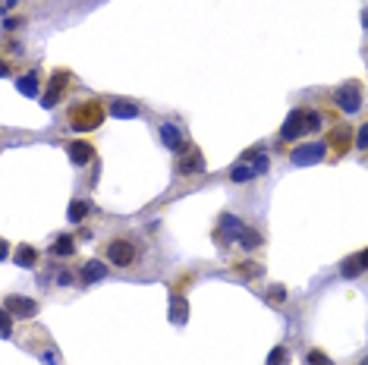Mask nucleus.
<instances>
[{
    "instance_id": "nucleus-7",
    "label": "nucleus",
    "mask_w": 368,
    "mask_h": 365,
    "mask_svg": "<svg viewBox=\"0 0 368 365\" xmlns=\"http://www.w3.org/2000/svg\"><path fill=\"white\" fill-rule=\"evenodd\" d=\"M327 155H331V151H327V142H309V145H296V148L290 151V161H293L296 167H309V164H318V161Z\"/></svg>"
},
{
    "instance_id": "nucleus-29",
    "label": "nucleus",
    "mask_w": 368,
    "mask_h": 365,
    "mask_svg": "<svg viewBox=\"0 0 368 365\" xmlns=\"http://www.w3.org/2000/svg\"><path fill=\"white\" fill-rule=\"evenodd\" d=\"M268 302H283V290H280V287L277 290H271L268 293Z\"/></svg>"
},
{
    "instance_id": "nucleus-32",
    "label": "nucleus",
    "mask_w": 368,
    "mask_h": 365,
    "mask_svg": "<svg viewBox=\"0 0 368 365\" xmlns=\"http://www.w3.org/2000/svg\"><path fill=\"white\" fill-rule=\"evenodd\" d=\"M13 7H16V0H3V13H10Z\"/></svg>"
},
{
    "instance_id": "nucleus-3",
    "label": "nucleus",
    "mask_w": 368,
    "mask_h": 365,
    "mask_svg": "<svg viewBox=\"0 0 368 365\" xmlns=\"http://www.w3.org/2000/svg\"><path fill=\"white\" fill-rule=\"evenodd\" d=\"M142 255H145V246H142V239L129 236V233H123V236H113L104 243V258H107V265H113V268H136L142 261Z\"/></svg>"
},
{
    "instance_id": "nucleus-17",
    "label": "nucleus",
    "mask_w": 368,
    "mask_h": 365,
    "mask_svg": "<svg viewBox=\"0 0 368 365\" xmlns=\"http://www.w3.org/2000/svg\"><path fill=\"white\" fill-rule=\"evenodd\" d=\"M16 89L23 91L25 98H38V73H35V69H32V73H25V76H19Z\"/></svg>"
},
{
    "instance_id": "nucleus-9",
    "label": "nucleus",
    "mask_w": 368,
    "mask_h": 365,
    "mask_svg": "<svg viewBox=\"0 0 368 365\" xmlns=\"http://www.w3.org/2000/svg\"><path fill=\"white\" fill-rule=\"evenodd\" d=\"M161 142H164V148H170L173 155H183L186 148H189V142H186V133L183 126H177V123H161Z\"/></svg>"
},
{
    "instance_id": "nucleus-34",
    "label": "nucleus",
    "mask_w": 368,
    "mask_h": 365,
    "mask_svg": "<svg viewBox=\"0 0 368 365\" xmlns=\"http://www.w3.org/2000/svg\"><path fill=\"white\" fill-rule=\"evenodd\" d=\"M362 365H368V356H365V359H362Z\"/></svg>"
},
{
    "instance_id": "nucleus-13",
    "label": "nucleus",
    "mask_w": 368,
    "mask_h": 365,
    "mask_svg": "<svg viewBox=\"0 0 368 365\" xmlns=\"http://www.w3.org/2000/svg\"><path fill=\"white\" fill-rule=\"evenodd\" d=\"M104 274H107V265L98 261V258H89L85 265H82V283H98Z\"/></svg>"
},
{
    "instance_id": "nucleus-31",
    "label": "nucleus",
    "mask_w": 368,
    "mask_h": 365,
    "mask_svg": "<svg viewBox=\"0 0 368 365\" xmlns=\"http://www.w3.org/2000/svg\"><path fill=\"white\" fill-rule=\"evenodd\" d=\"M359 258H362V268L368 271V249H362V252H359Z\"/></svg>"
},
{
    "instance_id": "nucleus-2",
    "label": "nucleus",
    "mask_w": 368,
    "mask_h": 365,
    "mask_svg": "<svg viewBox=\"0 0 368 365\" xmlns=\"http://www.w3.org/2000/svg\"><path fill=\"white\" fill-rule=\"evenodd\" d=\"M324 126V113L315 111V107H293L283 120V126H280V142H299L305 135L318 133Z\"/></svg>"
},
{
    "instance_id": "nucleus-20",
    "label": "nucleus",
    "mask_w": 368,
    "mask_h": 365,
    "mask_svg": "<svg viewBox=\"0 0 368 365\" xmlns=\"http://www.w3.org/2000/svg\"><path fill=\"white\" fill-rule=\"evenodd\" d=\"M233 271L239 277H252V280H255V277H261V265H255V261H236Z\"/></svg>"
},
{
    "instance_id": "nucleus-12",
    "label": "nucleus",
    "mask_w": 368,
    "mask_h": 365,
    "mask_svg": "<svg viewBox=\"0 0 368 365\" xmlns=\"http://www.w3.org/2000/svg\"><path fill=\"white\" fill-rule=\"evenodd\" d=\"M243 227H246V224L239 221V217H233V214H221V224H217L221 236H217V239H224V243H230V239H239Z\"/></svg>"
},
{
    "instance_id": "nucleus-24",
    "label": "nucleus",
    "mask_w": 368,
    "mask_h": 365,
    "mask_svg": "<svg viewBox=\"0 0 368 365\" xmlns=\"http://www.w3.org/2000/svg\"><path fill=\"white\" fill-rule=\"evenodd\" d=\"M170 318L177 321V324H186V299L183 296H177L170 302Z\"/></svg>"
},
{
    "instance_id": "nucleus-23",
    "label": "nucleus",
    "mask_w": 368,
    "mask_h": 365,
    "mask_svg": "<svg viewBox=\"0 0 368 365\" xmlns=\"http://www.w3.org/2000/svg\"><path fill=\"white\" fill-rule=\"evenodd\" d=\"M340 271H343V277H359L365 268H362V258H359V255H349V258L343 261V268H340Z\"/></svg>"
},
{
    "instance_id": "nucleus-16",
    "label": "nucleus",
    "mask_w": 368,
    "mask_h": 365,
    "mask_svg": "<svg viewBox=\"0 0 368 365\" xmlns=\"http://www.w3.org/2000/svg\"><path fill=\"white\" fill-rule=\"evenodd\" d=\"M236 243H239L246 252H255V249L265 243V236H261L255 227H243V233H239V239H236Z\"/></svg>"
},
{
    "instance_id": "nucleus-28",
    "label": "nucleus",
    "mask_w": 368,
    "mask_h": 365,
    "mask_svg": "<svg viewBox=\"0 0 368 365\" xmlns=\"http://www.w3.org/2000/svg\"><path fill=\"white\" fill-rule=\"evenodd\" d=\"M57 280H60V287H69V283H73V271H60Z\"/></svg>"
},
{
    "instance_id": "nucleus-27",
    "label": "nucleus",
    "mask_w": 368,
    "mask_h": 365,
    "mask_svg": "<svg viewBox=\"0 0 368 365\" xmlns=\"http://www.w3.org/2000/svg\"><path fill=\"white\" fill-rule=\"evenodd\" d=\"M3 337H13V315L3 309Z\"/></svg>"
},
{
    "instance_id": "nucleus-5",
    "label": "nucleus",
    "mask_w": 368,
    "mask_h": 365,
    "mask_svg": "<svg viewBox=\"0 0 368 365\" xmlns=\"http://www.w3.org/2000/svg\"><path fill=\"white\" fill-rule=\"evenodd\" d=\"M69 89H73V73H69V69H54L51 79H47L45 95H41V104H45L47 111H51V107H57Z\"/></svg>"
},
{
    "instance_id": "nucleus-25",
    "label": "nucleus",
    "mask_w": 368,
    "mask_h": 365,
    "mask_svg": "<svg viewBox=\"0 0 368 365\" xmlns=\"http://www.w3.org/2000/svg\"><path fill=\"white\" fill-rule=\"evenodd\" d=\"M268 365H290V350L287 346H274L271 356H268Z\"/></svg>"
},
{
    "instance_id": "nucleus-21",
    "label": "nucleus",
    "mask_w": 368,
    "mask_h": 365,
    "mask_svg": "<svg viewBox=\"0 0 368 365\" xmlns=\"http://www.w3.org/2000/svg\"><path fill=\"white\" fill-rule=\"evenodd\" d=\"M255 167H249V164H236L233 170H230V179H233V183H249L252 177H255Z\"/></svg>"
},
{
    "instance_id": "nucleus-1",
    "label": "nucleus",
    "mask_w": 368,
    "mask_h": 365,
    "mask_svg": "<svg viewBox=\"0 0 368 365\" xmlns=\"http://www.w3.org/2000/svg\"><path fill=\"white\" fill-rule=\"evenodd\" d=\"M107 113L111 111L101 98H79L67 107V126L76 129V133H91L107 120Z\"/></svg>"
},
{
    "instance_id": "nucleus-8",
    "label": "nucleus",
    "mask_w": 368,
    "mask_h": 365,
    "mask_svg": "<svg viewBox=\"0 0 368 365\" xmlns=\"http://www.w3.org/2000/svg\"><path fill=\"white\" fill-rule=\"evenodd\" d=\"M202 170H205V155H202V148L189 145V148L177 157V173L180 177H195V173H202Z\"/></svg>"
},
{
    "instance_id": "nucleus-14",
    "label": "nucleus",
    "mask_w": 368,
    "mask_h": 365,
    "mask_svg": "<svg viewBox=\"0 0 368 365\" xmlns=\"http://www.w3.org/2000/svg\"><path fill=\"white\" fill-rule=\"evenodd\" d=\"M107 111H111V117H139V113H142L136 101H123V98L111 101V104H107Z\"/></svg>"
},
{
    "instance_id": "nucleus-22",
    "label": "nucleus",
    "mask_w": 368,
    "mask_h": 365,
    "mask_svg": "<svg viewBox=\"0 0 368 365\" xmlns=\"http://www.w3.org/2000/svg\"><path fill=\"white\" fill-rule=\"evenodd\" d=\"M305 365H334V359L327 356L324 350H318V346H312L309 353H305Z\"/></svg>"
},
{
    "instance_id": "nucleus-26",
    "label": "nucleus",
    "mask_w": 368,
    "mask_h": 365,
    "mask_svg": "<svg viewBox=\"0 0 368 365\" xmlns=\"http://www.w3.org/2000/svg\"><path fill=\"white\" fill-rule=\"evenodd\" d=\"M356 148H359V151H368V120L362 123L359 129H356Z\"/></svg>"
},
{
    "instance_id": "nucleus-4",
    "label": "nucleus",
    "mask_w": 368,
    "mask_h": 365,
    "mask_svg": "<svg viewBox=\"0 0 368 365\" xmlns=\"http://www.w3.org/2000/svg\"><path fill=\"white\" fill-rule=\"evenodd\" d=\"M331 101L337 111L343 113H359L362 101H365V91H362V82H343L331 91Z\"/></svg>"
},
{
    "instance_id": "nucleus-19",
    "label": "nucleus",
    "mask_w": 368,
    "mask_h": 365,
    "mask_svg": "<svg viewBox=\"0 0 368 365\" xmlns=\"http://www.w3.org/2000/svg\"><path fill=\"white\" fill-rule=\"evenodd\" d=\"M16 265H23V268H35V265H38V252H35V249H32V246H19V249H16Z\"/></svg>"
},
{
    "instance_id": "nucleus-6",
    "label": "nucleus",
    "mask_w": 368,
    "mask_h": 365,
    "mask_svg": "<svg viewBox=\"0 0 368 365\" xmlns=\"http://www.w3.org/2000/svg\"><path fill=\"white\" fill-rule=\"evenodd\" d=\"M324 142H327V151H331L334 157H343L349 148H356V129L346 126V123H337Z\"/></svg>"
},
{
    "instance_id": "nucleus-33",
    "label": "nucleus",
    "mask_w": 368,
    "mask_h": 365,
    "mask_svg": "<svg viewBox=\"0 0 368 365\" xmlns=\"http://www.w3.org/2000/svg\"><path fill=\"white\" fill-rule=\"evenodd\" d=\"M362 23H365V29H368V10H365V13H362Z\"/></svg>"
},
{
    "instance_id": "nucleus-10",
    "label": "nucleus",
    "mask_w": 368,
    "mask_h": 365,
    "mask_svg": "<svg viewBox=\"0 0 368 365\" xmlns=\"http://www.w3.org/2000/svg\"><path fill=\"white\" fill-rule=\"evenodd\" d=\"M67 157L76 167H89L95 161V145L89 139H69L67 142Z\"/></svg>"
},
{
    "instance_id": "nucleus-30",
    "label": "nucleus",
    "mask_w": 368,
    "mask_h": 365,
    "mask_svg": "<svg viewBox=\"0 0 368 365\" xmlns=\"http://www.w3.org/2000/svg\"><path fill=\"white\" fill-rule=\"evenodd\" d=\"M16 25H19V19H13V16H7V19H3V29H16Z\"/></svg>"
},
{
    "instance_id": "nucleus-15",
    "label": "nucleus",
    "mask_w": 368,
    "mask_h": 365,
    "mask_svg": "<svg viewBox=\"0 0 368 365\" xmlns=\"http://www.w3.org/2000/svg\"><path fill=\"white\" fill-rule=\"evenodd\" d=\"M95 211V205L91 201H85V199H76V201H69V211H67V217L73 221V224H79V221H85V217Z\"/></svg>"
},
{
    "instance_id": "nucleus-11",
    "label": "nucleus",
    "mask_w": 368,
    "mask_h": 365,
    "mask_svg": "<svg viewBox=\"0 0 368 365\" xmlns=\"http://www.w3.org/2000/svg\"><path fill=\"white\" fill-rule=\"evenodd\" d=\"M3 309H7L13 318H35L38 315V302L29 296H7L3 299Z\"/></svg>"
},
{
    "instance_id": "nucleus-18",
    "label": "nucleus",
    "mask_w": 368,
    "mask_h": 365,
    "mask_svg": "<svg viewBox=\"0 0 368 365\" xmlns=\"http://www.w3.org/2000/svg\"><path fill=\"white\" fill-rule=\"evenodd\" d=\"M54 255H60V258H69V255L76 252V239L73 236H57L54 239V246H51Z\"/></svg>"
}]
</instances>
